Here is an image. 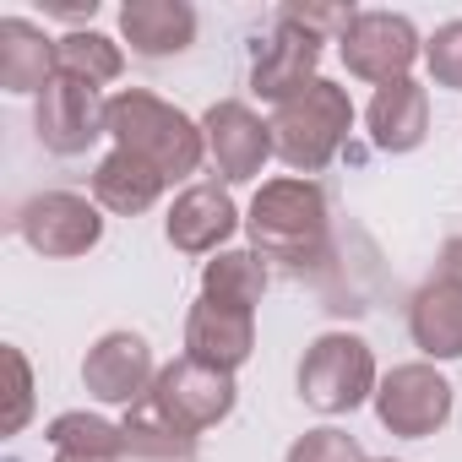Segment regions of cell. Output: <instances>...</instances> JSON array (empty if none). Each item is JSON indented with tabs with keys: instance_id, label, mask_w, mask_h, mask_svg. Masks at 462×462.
Returning <instances> with one entry per match:
<instances>
[{
	"instance_id": "1",
	"label": "cell",
	"mask_w": 462,
	"mask_h": 462,
	"mask_svg": "<svg viewBox=\"0 0 462 462\" xmlns=\"http://www.w3.org/2000/svg\"><path fill=\"white\" fill-rule=\"evenodd\" d=\"M251 228V245L262 262H283V267H316L327 256V235H332V217H327V190L305 174H283L267 180L245 212Z\"/></svg>"
},
{
	"instance_id": "2",
	"label": "cell",
	"mask_w": 462,
	"mask_h": 462,
	"mask_svg": "<svg viewBox=\"0 0 462 462\" xmlns=\"http://www.w3.org/2000/svg\"><path fill=\"white\" fill-rule=\"evenodd\" d=\"M104 131L115 136L120 152L152 163L163 180H185V174H196L201 158H207V136H201V125H196L185 109H174L169 98L147 93V88H125V93H115L109 109H104Z\"/></svg>"
},
{
	"instance_id": "3",
	"label": "cell",
	"mask_w": 462,
	"mask_h": 462,
	"mask_svg": "<svg viewBox=\"0 0 462 462\" xmlns=\"http://www.w3.org/2000/svg\"><path fill=\"white\" fill-rule=\"evenodd\" d=\"M354 131V104H348V88L316 77L305 93H294L289 104H278L273 115V142H278V158L294 169V174H321L337 147L348 142Z\"/></svg>"
},
{
	"instance_id": "4",
	"label": "cell",
	"mask_w": 462,
	"mask_h": 462,
	"mask_svg": "<svg viewBox=\"0 0 462 462\" xmlns=\"http://www.w3.org/2000/svg\"><path fill=\"white\" fill-rule=\"evenodd\" d=\"M235 397H240L235 375L212 370V365H201V359L185 354V359H174V365L158 370L147 413L158 419L163 435L190 440V435H201V430H212V424H223L228 413H235Z\"/></svg>"
},
{
	"instance_id": "5",
	"label": "cell",
	"mask_w": 462,
	"mask_h": 462,
	"mask_svg": "<svg viewBox=\"0 0 462 462\" xmlns=\"http://www.w3.org/2000/svg\"><path fill=\"white\" fill-rule=\"evenodd\" d=\"M375 386V354L354 332H321L300 359V397L316 413H354Z\"/></svg>"
},
{
	"instance_id": "6",
	"label": "cell",
	"mask_w": 462,
	"mask_h": 462,
	"mask_svg": "<svg viewBox=\"0 0 462 462\" xmlns=\"http://www.w3.org/2000/svg\"><path fill=\"white\" fill-rule=\"evenodd\" d=\"M17 235L50 262H71L104 240V212H98V201H88L77 190H44V196L23 201Z\"/></svg>"
},
{
	"instance_id": "7",
	"label": "cell",
	"mask_w": 462,
	"mask_h": 462,
	"mask_svg": "<svg viewBox=\"0 0 462 462\" xmlns=\"http://www.w3.org/2000/svg\"><path fill=\"white\" fill-rule=\"evenodd\" d=\"M201 136H207V158L217 169L223 185H240V180H256L262 163L278 152L273 142V120H262L251 104L240 98H223L201 115Z\"/></svg>"
},
{
	"instance_id": "8",
	"label": "cell",
	"mask_w": 462,
	"mask_h": 462,
	"mask_svg": "<svg viewBox=\"0 0 462 462\" xmlns=\"http://www.w3.org/2000/svg\"><path fill=\"white\" fill-rule=\"evenodd\" d=\"M343 44V66L375 88L386 82H402L408 66L424 55V39L413 33V23L402 12H359L354 28L337 39Z\"/></svg>"
},
{
	"instance_id": "9",
	"label": "cell",
	"mask_w": 462,
	"mask_h": 462,
	"mask_svg": "<svg viewBox=\"0 0 462 462\" xmlns=\"http://www.w3.org/2000/svg\"><path fill=\"white\" fill-rule=\"evenodd\" d=\"M375 419L402 435V440H424L451 419V386L435 365H397L392 375H381L375 386Z\"/></svg>"
},
{
	"instance_id": "10",
	"label": "cell",
	"mask_w": 462,
	"mask_h": 462,
	"mask_svg": "<svg viewBox=\"0 0 462 462\" xmlns=\"http://www.w3.org/2000/svg\"><path fill=\"white\" fill-rule=\"evenodd\" d=\"M104 109H109V98H98L93 82H82V77H71V71H55V82L39 93V109H33L39 142H44L50 152H60V158H77V152H88L98 136H109V131H104Z\"/></svg>"
},
{
	"instance_id": "11",
	"label": "cell",
	"mask_w": 462,
	"mask_h": 462,
	"mask_svg": "<svg viewBox=\"0 0 462 462\" xmlns=\"http://www.w3.org/2000/svg\"><path fill=\"white\" fill-rule=\"evenodd\" d=\"M152 381H158V370H152V348L142 332H104L82 359V386L98 402L142 408L152 397Z\"/></svg>"
},
{
	"instance_id": "12",
	"label": "cell",
	"mask_w": 462,
	"mask_h": 462,
	"mask_svg": "<svg viewBox=\"0 0 462 462\" xmlns=\"http://www.w3.org/2000/svg\"><path fill=\"white\" fill-rule=\"evenodd\" d=\"M316 66H321V39L289 17H278L273 39L262 44L256 66H251V93L256 98H273V104H289L294 93H305L316 82Z\"/></svg>"
},
{
	"instance_id": "13",
	"label": "cell",
	"mask_w": 462,
	"mask_h": 462,
	"mask_svg": "<svg viewBox=\"0 0 462 462\" xmlns=\"http://www.w3.org/2000/svg\"><path fill=\"white\" fill-rule=\"evenodd\" d=\"M240 228V207L223 185H190L174 196L169 217H163V235L174 251L185 256H217V245Z\"/></svg>"
},
{
	"instance_id": "14",
	"label": "cell",
	"mask_w": 462,
	"mask_h": 462,
	"mask_svg": "<svg viewBox=\"0 0 462 462\" xmlns=\"http://www.w3.org/2000/svg\"><path fill=\"white\" fill-rule=\"evenodd\" d=\"M185 354L235 375L256 354V310H235L217 300H196L185 316Z\"/></svg>"
},
{
	"instance_id": "15",
	"label": "cell",
	"mask_w": 462,
	"mask_h": 462,
	"mask_svg": "<svg viewBox=\"0 0 462 462\" xmlns=\"http://www.w3.org/2000/svg\"><path fill=\"white\" fill-rule=\"evenodd\" d=\"M365 120H370V142L381 152H413L430 136V93L413 77L386 82V88H375Z\"/></svg>"
},
{
	"instance_id": "16",
	"label": "cell",
	"mask_w": 462,
	"mask_h": 462,
	"mask_svg": "<svg viewBox=\"0 0 462 462\" xmlns=\"http://www.w3.org/2000/svg\"><path fill=\"white\" fill-rule=\"evenodd\" d=\"M408 332L430 359H462V283L435 273L408 305Z\"/></svg>"
},
{
	"instance_id": "17",
	"label": "cell",
	"mask_w": 462,
	"mask_h": 462,
	"mask_svg": "<svg viewBox=\"0 0 462 462\" xmlns=\"http://www.w3.org/2000/svg\"><path fill=\"white\" fill-rule=\"evenodd\" d=\"M120 33L136 55L163 60L196 44V12L185 0H125L120 6Z\"/></svg>"
},
{
	"instance_id": "18",
	"label": "cell",
	"mask_w": 462,
	"mask_h": 462,
	"mask_svg": "<svg viewBox=\"0 0 462 462\" xmlns=\"http://www.w3.org/2000/svg\"><path fill=\"white\" fill-rule=\"evenodd\" d=\"M60 60H55V39L23 17L0 23V88L6 93H44L55 82Z\"/></svg>"
},
{
	"instance_id": "19",
	"label": "cell",
	"mask_w": 462,
	"mask_h": 462,
	"mask_svg": "<svg viewBox=\"0 0 462 462\" xmlns=\"http://www.w3.org/2000/svg\"><path fill=\"white\" fill-rule=\"evenodd\" d=\"M163 185H169V180H163L152 163H142V158H131V152H120V147L93 169V201H98L104 212H115V217H136V212L158 207Z\"/></svg>"
},
{
	"instance_id": "20",
	"label": "cell",
	"mask_w": 462,
	"mask_h": 462,
	"mask_svg": "<svg viewBox=\"0 0 462 462\" xmlns=\"http://www.w3.org/2000/svg\"><path fill=\"white\" fill-rule=\"evenodd\" d=\"M267 294V267L256 251H217L201 267V300L235 305V310H256Z\"/></svg>"
},
{
	"instance_id": "21",
	"label": "cell",
	"mask_w": 462,
	"mask_h": 462,
	"mask_svg": "<svg viewBox=\"0 0 462 462\" xmlns=\"http://www.w3.org/2000/svg\"><path fill=\"white\" fill-rule=\"evenodd\" d=\"M44 435H50L55 457H82V462H115L131 446L125 424H109L98 413H60Z\"/></svg>"
},
{
	"instance_id": "22",
	"label": "cell",
	"mask_w": 462,
	"mask_h": 462,
	"mask_svg": "<svg viewBox=\"0 0 462 462\" xmlns=\"http://www.w3.org/2000/svg\"><path fill=\"white\" fill-rule=\"evenodd\" d=\"M55 60H60V71H71V77H82V82H93V88H104V82H115V77L125 71L120 44L104 39V33H93V28L55 39Z\"/></svg>"
},
{
	"instance_id": "23",
	"label": "cell",
	"mask_w": 462,
	"mask_h": 462,
	"mask_svg": "<svg viewBox=\"0 0 462 462\" xmlns=\"http://www.w3.org/2000/svg\"><path fill=\"white\" fill-rule=\"evenodd\" d=\"M424 66H430L435 88L462 93V17L446 23V28H435V39H424Z\"/></svg>"
},
{
	"instance_id": "24",
	"label": "cell",
	"mask_w": 462,
	"mask_h": 462,
	"mask_svg": "<svg viewBox=\"0 0 462 462\" xmlns=\"http://www.w3.org/2000/svg\"><path fill=\"white\" fill-rule=\"evenodd\" d=\"M283 462H370L365 451H359V440L348 435V430H305L294 446H289V457Z\"/></svg>"
},
{
	"instance_id": "25",
	"label": "cell",
	"mask_w": 462,
	"mask_h": 462,
	"mask_svg": "<svg viewBox=\"0 0 462 462\" xmlns=\"http://www.w3.org/2000/svg\"><path fill=\"white\" fill-rule=\"evenodd\" d=\"M6 370H12V413H6V435H17L33 413V375H28V359L23 348H6Z\"/></svg>"
},
{
	"instance_id": "26",
	"label": "cell",
	"mask_w": 462,
	"mask_h": 462,
	"mask_svg": "<svg viewBox=\"0 0 462 462\" xmlns=\"http://www.w3.org/2000/svg\"><path fill=\"white\" fill-rule=\"evenodd\" d=\"M440 273L462 283V240H446V251H440Z\"/></svg>"
},
{
	"instance_id": "27",
	"label": "cell",
	"mask_w": 462,
	"mask_h": 462,
	"mask_svg": "<svg viewBox=\"0 0 462 462\" xmlns=\"http://www.w3.org/2000/svg\"><path fill=\"white\" fill-rule=\"evenodd\" d=\"M55 462H82V457H55Z\"/></svg>"
},
{
	"instance_id": "28",
	"label": "cell",
	"mask_w": 462,
	"mask_h": 462,
	"mask_svg": "<svg viewBox=\"0 0 462 462\" xmlns=\"http://www.w3.org/2000/svg\"><path fill=\"white\" fill-rule=\"evenodd\" d=\"M386 462H392V457H386Z\"/></svg>"
}]
</instances>
